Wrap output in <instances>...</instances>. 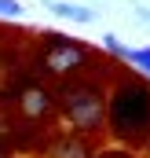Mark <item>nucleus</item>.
I'll return each instance as SVG.
<instances>
[{"instance_id": "nucleus-10", "label": "nucleus", "mask_w": 150, "mask_h": 158, "mask_svg": "<svg viewBox=\"0 0 150 158\" xmlns=\"http://www.w3.org/2000/svg\"><path fill=\"white\" fill-rule=\"evenodd\" d=\"M95 158H132V151H106V155H95Z\"/></svg>"}, {"instance_id": "nucleus-9", "label": "nucleus", "mask_w": 150, "mask_h": 158, "mask_svg": "<svg viewBox=\"0 0 150 158\" xmlns=\"http://www.w3.org/2000/svg\"><path fill=\"white\" fill-rule=\"evenodd\" d=\"M0 15H4V19H18V15H22V4H18V0H0Z\"/></svg>"}, {"instance_id": "nucleus-7", "label": "nucleus", "mask_w": 150, "mask_h": 158, "mask_svg": "<svg viewBox=\"0 0 150 158\" xmlns=\"http://www.w3.org/2000/svg\"><path fill=\"white\" fill-rule=\"evenodd\" d=\"M124 63H128V66H136V74H143V77L150 81V48H128Z\"/></svg>"}, {"instance_id": "nucleus-5", "label": "nucleus", "mask_w": 150, "mask_h": 158, "mask_svg": "<svg viewBox=\"0 0 150 158\" xmlns=\"http://www.w3.org/2000/svg\"><path fill=\"white\" fill-rule=\"evenodd\" d=\"M44 158H95V140L62 129L55 140L44 143Z\"/></svg>"}, {"instance_id": "nucleus-1", "label": "nucleus", "mask_w": 150, "mask_h": 158, "mask_svg": "<svg viewBox=\"0 0 150 158\" xmlns=\"http://www.w3.org/2000/svg\"><path fill=\"white\" fill-rule=\"evenodd\" d=\"M106 132L124 147H150V81L121 70L106 85Z\"/></svg>"}, {"instance_id": "nucleus-3", "label": "nucleus", "mask_w": 150, "mask_h": 158, "mask_svg": "<svg viewBox=\"0 0 150 158\" xmlns=\"http://www.w3.org/2000/svg\"><path fill=\"white\" fill-rule=\"evenodd\" d=\"M33 66H37V74L44 81L62 85V81H70V77H81V74L95 70L99 66V55L84 40H73V37H66V33H40Z\"/></svg>"}, {"instance_id": "nucleus-8", "label": "nucleus", "mask_w": 150, "mask_h": 158, "mask_svg": "<svg viewBox=\"0 0 150 158\" xmlns=\"http://www.w3.org/2000/svg\"><path fill=\"white\" fill-rule=\"evenodd\" d=\"M103 52H106V55H113L117 63H124V55H128V48L113 37V33H106V37H103Z\"/></svg>"}, {"instance_id": "nucleus-2", "label": "nucleus", "mask_w": 150, "mask_h": 158, "mask_svg": "<svg viewBox=\"0 0 150 158\" xmlns=\"http://www.w3.org/2000/svg\"><path fill=\"white\" fill-rule=\"evenodd\" d=\"M99 70V66H95ZM81 74V77H70L62 85H55V114L62 118L66 132H77V136H88V140H99L106 132V85L117 74Z\"/></svg>"}, {"instance_id": "nucleus-4", "label": "nucleus", "mask_w": 150, "mask_h": 158, "mask_svg": "<svg viewBox=\"0 0 150 158\" xmlns=\"http://www.w3.org/2000/svg\"><path fill=\"white\" fill-rule=\"evenodd\" d=\"M15 114H18V121H26L33 129L44 125V121L55 114V85H44V81L22 85L18 96H15Z\"/></svg>"}, {"instance_id": "nucleus-6", "label": "nucleus", "mask_w": 150, "mask_h": 158, "mask_svg": "<svg viewBox=\"0 0 150 158\" xmlns=\"http://www.w3.org/2000/svg\"><path fill=\"white\" fill-rule=\"evenodd\" d=\"M48 11H51V15H62V19H70V22H92V19H95V11H88V7H81V4H62V0H48Z\"/></svg>"}]
</instances>
